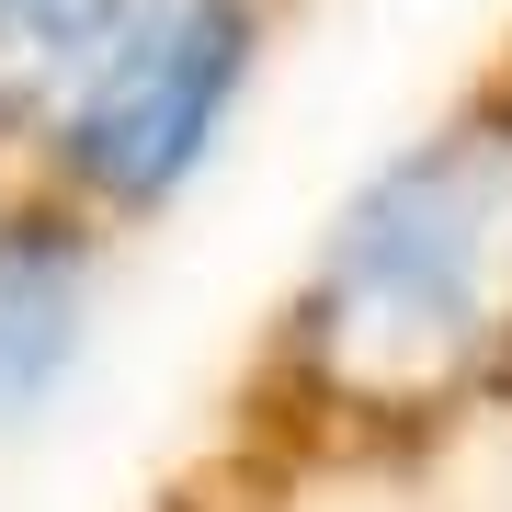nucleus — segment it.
<instances>
[{"label":"nucleus","mask_w":512,"mask_h":512,"mask_svg":"<svg viewBox=\"0 0 512 512\" xmlns=\"http://www.w3.org/2000/svg\"><path fill=\"white\" fill-rule=\"evenodd\" d=\"M296 342L330 399L365 410H433L512 353V103L433 126L353 194Z\"/></svg>","instance_id":"1"},{"label":"nucleus","mask_w":512,"mask_h":512,"mask_svg":"<svg viewBox=\"0 0 512 512\" xmlns=\"http://www.w3.org/2000/svg\"><path fill=\"white\" fill-rule=\"evenodd\" d=\"M251 69V0H137L126 35L57 103V160L103 205H160L205 160Z\"/></svg>","instance_id":"2"},{"label":"nucleus","mask_w":512,"mask_h":512,"mask_svg":"<svg viewBox=\"0 0 512 512\" xmlns=\"http://www.w3.org/2000/svg\"><path fill=\"white\" fill-rule=\"evenodd\" d=\"M92 308V239L69 217H0V421H23L69 376Z\"/></svg>","instance_id":"3"},{"label":"nucleus","mask_w":512,"mask_h":512,"mask_svg":"<svg viewBox=\"0 0 512 512\" xmlns=\"http://www.w3.org/2000/svg\"><path fill=\"white\" fill-rule=\"evenodd\" d=\"M137 0H0V114L12 103H69L92 57L126 35Z\"/></svg>","instance_id":"4"}]
</instances>
